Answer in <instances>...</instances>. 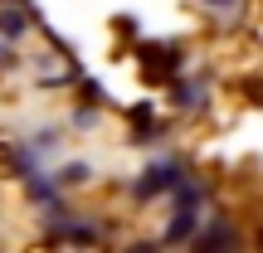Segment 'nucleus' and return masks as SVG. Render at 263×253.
<instances>
[{
	"mask_svg": "<svg viewBox=\"0 0 263 253\" xmlns=\"http://www.w3.org/2000/svg\"><path fill=\"white\" fill-rule=\"evenodd\" d=\"M25 29H29V15H25V10H20V5H0V34H5V39H20Z\"/></svg>",
	"mask_w": 263,
	"mask_h": 253,
	"instance_id": "obj_3",
	"label": "nucleus"
},
{
	"mask_svg": "<svg viewBox=\"0 0 263 253\" xmlns=\"http://www.w3.org/2000/svg\"><path fill=\"white\" fill-rule=\"evenodd\" d=\"M88 176H93V170H88V166H78V161H73V166H64V176H59V180H64V185H83Z\"/></svg>",
	"mask_w": 263,
	"mask_h": 253,
	"instance_id": "obj_6",
	"label": "nucleus"
},
{
	"mask_svg": "<svg viewBox=\"0 0 263 253\" xmlns=\"http://www.w3.org/2000/svg\"><path fill=\"white\" fill-rule=\"evenodd\" d=\"M180 180H185L180 161H156V166H146V176L132 185V195H137V200H151V195H161V190H176Z\"/></svg>",
	"mask_w": 263,
	"mask_h": 253,
	"instance_id": "obj_1",
	"label": "nucleus"
},
{
	"mask_svg": "<svg viewBox=\"0 0 263 253\" xmlns=\"http://www.w3.org/2000/svg\"><path fill=\"white\" fill-rule=\"evenodd\" d=\"M210 10H229V5H239V0H205Z\"/></svg>",
	"mask_w": 263,
	"mask_h": 253,
	"instance_id": "obj_8",
	"label": "nucleus"
},
{
	"mask_svg": "<svg viewBox=\"0 0 263 253\" xmlns=\"http://www.w3.org/2000/svg\"><path fill=\"white\" fill-rule=\"evenodd\" d=\"M180 103H185V107H200V88H180Z\"/></svg>",
	"mask_w": 263,
	"mask_h": 253,
	"instance_id": "obj_7",
	"label": "nucleus"
},
{
	"mask_svg": "<svg viewBox=\"0 0 263 253\" xmlns=\"http://www.w3.org/2000/svg\"><path fill=\"white\" fill-rule=\"evenodd\" d=\"M195 224H200L195 205H176V219L166 224V244H185V239L195 234Z\"/></svg>",
	"mask_w": 263,
	"mask_h": 253,
	"instance_id": "obj_2",
	"label": "nucleus"
},
{
	"mask_svg": "<svg viewBox=\"0 0 263 253\" xmlns=\"http://www.w3.org/2000/svg\"><path fill=\"white\" fill-rule=\"evenodd\" d=\"M0 64H10V59H5V44H0Z\"/></svg>",
	"mask_w": 263,
	"mask_h": 253,
	"instance_id": "obj_9",
	"label": "nucleus"
},
{
	"mask_svg": "<svg viewBox=\"0 0 263 253\" xmlns=\"http://www.w3.org/2000/svg\"><path fill=\"white\" fill-rule=\"evenodd\" d=\"M215 244H234V229H200V248H215Z\"/></svg>",
	"mask_w": 263,
	"mask_h": 253,
	"instance_id": "obj_5",
	"label": "nucleus"
},
{
	"mask_svg": "<svg viewBox=\"0 0 263 253\" xmlns=\"http://www.w3.org/2000/svg\"><path fill=\"white\" fill-rule=\"evenodd\" d=\"M49 239H78V244H93L98 229L93 224H49Z\"/></svg>",
	"mask_w": 263,
	"mask_h": 253,
	"instance_id": "obj_4",
	"label": "nucleus"
}]
</instances>
